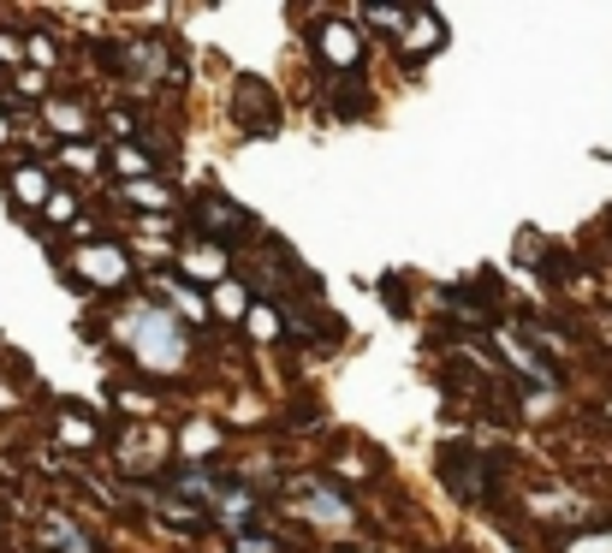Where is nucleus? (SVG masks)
<instances>
[{
    "mask_svg": "<svg viewBox=\"0 0 612 553\" xmlns=\"http://www.w3.org/2000/svg\"><path fill=\"white\" fill-rule=\"evenodd\" d=\"M0 144H12V119L7 113H0Z\"/></svg>",
    "mask_w": 612,
    "mask_h": 553,
    "instance_id": "30",
    "label": "nucleus"
},
{
    "mask_svg": "<svg viewBox=\"0 0 612 553\" xmlns=\"http://www.w3.org/2000/svg\"><path fill=\"white\" fill-rule=\"evenodd\" d=\"M19 96L37 101V96H42V72H19Z\"/></svg>",
    "mask_w": 612,
    "mask_h": 553,
    "instance_id": "27",
    "label": "nucleus"
},
{
    "mask_svg": "<svg viewBox=\"0 0 612 553\" xmlns=\"http://www.w3.org/2000/svg\"><path fill=\"white\" fill-rule=\"evenodd\" d=\"M297 506H304V517L322 524V530H352L357 524L352 500H345L339 488H327V482H304V488H297Z\"/></svg>",
    "mask_w": 612,
    "mask_h": 553,
    "instance_id": "2",
    "label": "nucleus"
},
{
    "mask_svg": "<svg viewBox=\"0 0 612 553\" xmlns=\"http://www.w3.org/2000/svg\"><path fill=\"white\" fill-rule=\"evenodd\" d=\"M208 309H215L220 322H244L250 316V292H244V280H220L215 298H208Z\"/></svg>",
    "mask_w": 612,
    "mask_h": 553,
    "instance_id": "13",
    "label": "nucleus"
},
{
    "mask_svg": "<svg viewBox=\"0 0 612 553\" xmlns=\"http://www.w3.org/2000/svg\"><path fill=\"white\" fill-rule=\"evenodd\" d=\"M215 446H220L215 428H197V423L185 428V453H215Z\"/></svg>",
    "mask_w": 612,
    "mask_h": 553,
    "instance_id": "23",
    "label": "nucleus"
},
{
    "mask_svg": "<svg viewBox=\"0 0 612 553\" xmlns=\"http://www.w3.org/2000/svg\"><path fill=\"white\" fill-rule=\"evenodd\" d=\"M72 268L90 286H126V274H131V263H126V250H119V245H83L72 256Z\"/></svg>",
    "mask_w": 612,
    "mask_h": 553,
    "instance_id": "3",
    "label": "nucleus"
},
{
    "mask_svg": "<svg viewBox=\"0 0 612 553\" xmlns=\"http://www.w3.org/2000/svg\"><path fill=\"white\" fill-rule=\"evenodd\" d=\"M66 161H72V167H90V161H96V149H83V144H72V149H66Z\"/></svg>",
    "mask_w": 612,
    "mask_h": 553,
    "instance_id": "29",
    "label": "nucleus"
},
{
    "mask_svg": "<svg viewBox=\"0 0 612 553\" xmlns=\"http://www.w3.org/2000/svg\"><path fill=\"white\" fill-rule=\"evenodd\" d=\"M19 55H24V48H19V37H7V30H0V60L12 66V60H19Z\"/></svg>",
    "mask_w": 612,
    "mask_h": 553,
    "instance_id": "28",
    "label": "nucleus"
},
{
    "mask_svg": "<svg viewBox=\"0 0 612 553\" xmlns=\"http://www.w3.org/2000/svg\"><path fill=\"white\" fill-rule=\"evenodd\" d=\"M233 108H238V119H250V126L256 131H274V96H268V83H256V78H244L238 83V101H233Z\"/></svg>",
    "mask_w": 612,
    "mask_h": 553,
    "instance_id": "9",
    "label": "nucleus"
},
{
    "mask_svg": "<svg viewBox=\"0 0 612 553\" xmlns=\"http://www.w3.org/2000/svg\"><path fill=\"white\" fill-rule=\"evenodd\" d=\"M55 435H60L66 446H101V428L83 417V411H66V417L55 423Z\"/></svg>",
    "mask_w": 612,
    "mask_h": 553,
    "instance_id": "16",
    "label": "nucleus"
},
{
    "mask_svg": "<svg viewBox=\"0 0 612 553\" xmlns=\"http://www.w3.org/2000/svg\"><path fill=\"white\" fill-rule=\"evenodd\" d=\"M119 339H126V352L144 363L149 375H179L185 357H190V339H185L179 316L161 309V304H149V298L119 316Z\"/></svg>",
    "mask_w": 612,
    "mask_h": 553,
    "instance_id": "1",
    "label": "nucleus"
},
{
    "mask_svg": "<svg viewBox=\"0 0 612 553\" xmlns=\"http://www.w3.org/2000/svg\"><path fill=\"white\" fill-rule=\"evenodd\" d=\"M55 55H60V48L48 42V37H30V60H37V66H48V60H55Z\"/></svg>",
    "mask_w": 612,
    "mask_h": 553,
    "instance_id": "26",
    "label": "nucleus"
},
{
    "mask_svg": "<svg viewBox=\"0 0 612 553\" xmlns=\"http://www.w3.org/2000/svg\"><path fill=\"white\" fill-rule=\"evenodd\" d=\"M244 327H250V339H279V309H268V304H250V316H244Z\"/></svg>",
    "mask_w": 612,
    "mask_h": 553,
    "instance_id": "19",
    "label": "nucleus"
},
{
    "mask_svg": "<svg viewBox=\"0 0 612 553\" xmlns=\"http://www.w3.org/2000/svg\"><path fill=\"white\" fill-rule=\"evenodd\" d=\"M381 304H393L398 316H405V309H411V298H405V286H398V280H381Z\"/></svg>",
    "mask_w": 612,
    "mask_h": 553,
    "instance_id": "25",
    "label": "nucleus"
},
{
    "mask_svg": "<svg viewBox=\"0 0 612 553\" xmlns=\"http://www.w3.org/2000/svg\"><path fill=\"white\" fill-rule=\"evenodd\" d=\"M42 542H48V547H60V553H96V547H90V535H78L60 512H48V517H42Z\"/></svg>",
    "mask_w": 612,
    "mask_h": 553,
    "instance_id": "14",
    "label": "nucleus"
},
{
    "mask_svg": "<svg viewBox=\"0 0 612 553\" xmlns=\"http://www.w3.org/2000/svg\"><path fill=\"white\" fill-rule=\"evenodd\" d=\"M42 215H48V220H66V227H78V203H72V191H55Z\"/></svg>",
    "mask_w": 612,
    "mask_h": 553,
    "instance_id": "21",
    "label": "nucleus"
},
{
    "mask_svg": "<svg viewBox=\"0 0 612 553\" xmlns=\"http://www.w3.org/2000/svg\"><path fill=\"white\" fill-rule=\"evenodd\" d=\"M48 126H55V131H72V137H83V131H90V113H83V108H72V101H60V108L48 101Z\"/></svg>",
    "mask_w": 612,
    "mask_h": 553,
    "instance_id": "18",
    "label": "nucleus"
},
{
    "mask_svg": "<svg viewBox=\"0 0 612 553\" xmlns=\"http://www.w3.org/2000/svg\"><path fill=\"white\" fill-rule=\"evenodd\" d=\"M411 48V55H434V48L446 42V24L434 19V12H411V24H405V37H398Z\"/></svg>",
    "mask_w": 612,
    "mask_h": 553,
    "instance_id": "11",
    "label": "nucleus"
},
{
    "mask_svg": "<svg viewBox=\"0 0 612 553\" xmlns=\"http://www.w3.org/2000/svg\"><path fill=\"white\" fill-rule=\"evenodd\" d=\"M113 161H119V172H131V185H137V179H149V155H144V149L119 144V155H113Z\"/></svg>",
    "mask_w": 612,
    "mask_h": 553,
    "instance_id": "20",
    "label": "nucleus"
},
{
    "mask_svg": "<svg viewBox=\"0 0 612 553\" xmlns=\"http://www.w3.org/2000/svg\"><path fill=\"white\" fill-rule=\"evenodd\" d=\"M126 203H137V209H155V215H167V209H172V191H167V185H155V179H137V185H126Z\"/></svg>",
    "mask_w": 612,
    "mask_h": 553,
    "instance_id": "17",
    "label": "nucleus"
},
{
    "mask_svg": "<svg viewBox=\"0 0 612 553\" xmlns=\"http://www.w3.org/2000/svg\"><path fill=\"white\" fill-rule=\"evenodd\" d=\"M316 42H322V60L327 66H345V72H352V66L363 60V42H357V30L345 24V19H327Z\"/></svg>",
    "mask_w": 612,
    "mask_h": 553,
    "instance_id": "6",
    "label": "nucleus"
},
{
    "mask_svg": "<svg viewBox=\"0 0 612 553\" xmlns=\"http://www.w3.org/2000/svg\"><path fill=\"white\" fill-rule=\"evenodd\" d=\"M161 292H167V298H172V309H179L185 322H208V316H215V309H208V298H203V292L179 286V280H172V274H161Z\"/></svg>",
    "mask_w": 612,
    "mask_h": 553,
    "instance_id": "15",
    "label": "nucleus"
},
{
    "mask_svg": "<svg viewBox=\"0 0 612 553\" xmlns=\"http://www.w3.org/2000/svg\"><path fill=\"white\" fill-rule=\"evenodd\" d=\"M161 42H126V78L137 83V90H155L161 83Z\"/></svg>",
    "mask_w": 612,
    "mask_h": 553,
    "instance_id": "8",
    "label": "nucleus"
},
{
    "mask_svg": "<svg viewBox=\"0 0 612 553\" xmlns=\"http://www.w3.org/2000/svg\"><path fill=\"white\" fill-rule=\"evenodd\" d=\"M197 220H203V233L215 238V245H220V238H250V227H256V220L244 215V209H233L220 191H208V197L197 203Z\"/></svg>",
    "mask_w": 612,
    "mask_h": 553,
    "instance_id": "4",
    "label": "nucleus"
},
{
    "mask_svg": "<svg viewBox=\"0 0 612 553\" xmlns=\"http://www.w3.org/2000/svg\"><path fill=\"white\" fill-rule=\"evenodd\" d=\"M12 197H19L24 209H48V197H55V179H48L42 167H19V172H12Z\"/></svg>",
    "mask_w": 612,
    "mask_h": 553,
    "instance_id": "12",
    "label": "nucleus"
},
{
    "mask_svg": "<svg viewBox=\"0 0 612 553\" xmlns=\"http://www.w3.org/2000/svg\"><path fill=\"white\" fill-rule=\"evenodd\" d=\"M565 553H612V530H594V535H576V542H565Z\"/></svg>",
    "mask_w": 612,
    "mask_h": 553,
    "instance_id": "22",
    "label": "nucleus"
},
{
    "mask_svg": "<svg viewBox=\"0 0 612 553\" xmlns=\"http://www.w3.org/2000/svg\"><path fill=\"white\" fill-rule=\"evenodd\" d=\"M185 274H197V280H208V286L233 280V274H226V250L215 245V238H197V245H185Z\"/></svg>",
    "mask_w": 612,
    "mask_h": 553,
    "instance_id": "10",
    "label": "nucleus"
},
{
    "mask_svg": "<svg viewBox=\"0 0 612 553\" xmlns=\"http://www.w3.org/2000/svg\"><path fill=\"white\" fill-rule=\"evenodd\" d=\"M500 345H505V357H512V363H517V369H523V382H535V387H559V375H553V363H547V357H541V352H535V345H530V339H523V334H517V327H500Z\"/></svg>",
    "mask_w": 612,
    "mask_h": 553,
    "instance_id": "5",
    "label": "nucleus"
},
{
    "mask_svg": "<svg viewBox=\"0 0 612 553\" xmlns=\"http://www.w3.org/2000/svg\"><path fill=\"white\" fill-rule=\"evenodd\" d=\"M233 553H279V542H268V535H238Z\"/></svg>",
    "mask_w": 612,
    "mask_h": 553,
    "instance_id": "24",
    "label": "nucleus"
},
{
    "mask_svg": "<svg viewBox=\"0 0 612 553\" xmlns=\"http://www.w3.org/2000/svg\"><path fill=\"white\" fill-rule=\"evenodd\" d=\"M208 512H215L233 535H250V524H256V494H244V488H220Z\"/></svg>",
    "mask_w": 612,
    "mask_h": 553,
    "instance_id": "7",
    "label": "nucleus"
}]
</instances>
